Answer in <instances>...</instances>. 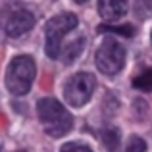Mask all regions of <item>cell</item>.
<instances>
[{"mask_svg":"<svg viewBox=\"0 0 152 152\" xmlns=\"http://www.w3.org/2000/svg\"><path fill=\"white\" fill-rule=\"evenodd\" d=\"M60 152H93L89 146L81 145V142H66V145L60 148Z\"/></svg>","mask_w":152,"mask_h":152,"instance_id":"13","label":"cell"},{"mask_svg":"<svg viewBox=\"0 0 152 152\" xmlns=\"http://www.w3.org/2000/svg\"><path fill=\"white\" fill-rule=\"evenodd\" d=\"M37 114H39V119L42 121V125H45V131L50 137H64L66 133H69L71 125H73L69 112L54 98L39 100Z\"/></svg>","mask_w":152,"mask_h":152,"instance_id":"1","label":"cell"},{"mask_svg":"<svg viewBox=\"0 0 152 152\" xmlns=\"http://www.w3.org/2000/svg\"><path fill=\"white\" fill-rule=\"evenodd\" d=\"M98 14L108 21L121 19L127 14V0H98Z\"/></svg>","mask_w":152,"mask_h":152,"instance_id":"7","label":"cell"},{"mask_svg":"<svg viewBox=\"0 0 152 152\" xmlns=\"http://www.w3.org/2000/svg\"><path fill=\"white\" fill-rule=\"evenodd\" d=\"M145 150H146V142L141 137H131L125 148V152H145Z\"/></svg>","mask_w":152,"mask_h":152,"instance_id":"12","label":"cell"},{"mask_svg":"<svg viewBox=\"0 0 152 152\" xmlns=\"http://www.w3.org/2000/svg\"><path fill=\"white\" fill-rule=\"evenodd\" d=\"M83 46H85V39H75V41L71 42L67 48H64V52H62L64 62H66V64H71L83 52Z\"/></svg>","mask_w":152,"mask_h":152,"instance_id":"8","label":"cell"},{"mask_svg":"<svg viewBox=\"0 0 152 152\" xmlns=\"http://www.w3.org/2000/svg\"><path fill=\"white\" fill-rule=\"evenodd\" d=\"M35 79V62L31 56H18L10 62L6 71V87L10 89L12 94H21L29 93L31 85Z\"/></svg>","mask_w":152,"mask_h":152,"instance_id":"2","label":"cell"},{"mask_svg":"<svg viewBox=\"0 0 152 152\" xmlns=\"http://www.w3.org/2000/svg\"><path fill=\"white\" fill-rule=\"evenodd\" d=\"M94 87H96V81L91 73H75L73 77L67 79L66 87H64V96L71 106L79 108L91 100Z\"/></svg>","mask_w":152,"mask_h":152,"instance_id":"5","label":"cell"},{"mask_svg":"<svg viewBox=\"0 0 152 152\" xmlns=\"http://www.w3.org/2000/svg\"><path fill=\"white\" fill-rule=\"evenodd\" d=\"M96 67L104 75H115L125 66V48L114 39H106L96 50Z\"/></svg>","mask_w":152,"mask_h":152,"instance_id":"4","label":"cell"},{"mask_svg":"<svg viewBox=\"0 0 152 152\" xmlns=\"http://www.w3.org/2000/svg\"><path fill=\"white\" fill-rule=\"evenodd\" d=\"M73 2H77V4H83V2H87V0H73Z\"/></svg>","mask_w":152,"mask_h":152,"instance_id":"14","label":"cell"},{"mask_svg":"<svg viewBox=\"0 0 152 152\" xmlns=\"http://www.w3.org/2000/svg\"><path fill=\"white\" fill-rule=\"evenodd\" d=\"M102 141H104V146L108 148V152H118V146H119V131H115L114 127L104 129L102 131Z\"/></svg>","mask_w":152,"mask_h":152,"instance_id":"9","label":"cell"},{"mask_svg":"<svg viewBox=\"0 0 152 152\" xmlns=\"http://www.w3.org/2000/svg\"><path fill=\"white\" fill-rule=\"evenodd\" d=\"M33 25H35V15L29 10H18L8 18L6 33L8 37H21L23 33L33 29Z\"/></svg>","mask_w":152,"mask_h":152,"instance_id":"6","label":"cell"},{"mask_svg":"<svg viewBox=\"0 0 152 152\" xmlns=\"http://www.w3.org/2000/svg\"><path fill=\"white\" fill-rule=\"evenodd\" d=\"M75 27H77V18L73 14H60L48 19L46 29H45V35H46L45 52L48 58L52 60L60 58V54H62V39Z\"/></svg>","mask_w":152,"mask_h":152,"instance_id":"3","label":"cell"},{"mask_svg":"<svg viewBox=\"0 0 152 152\" xmlns=\"http://www.w3.org/2000/svg\"><path fill=\"white\" fill-rule=\"evenodd\" d=\"M100 31H108V33H119L123 37H133V27L131 25H119V27H114V25H102Z\"/></svg>","mask_w":152,"mask_h":152,"instance_id":"11","label":"cell"},{"mask_svg":"<svg viewBox=\"0 0 152 152\" xmlns=\"http://www.w3.org/2000/svg\"><path fill=\"white\" fill-rule=\"evenodd\" d=\"M150 41H152V33H150Z\"/></svg>","mask_w":152,"mask_h":152,"instance_id":"15","label":"cell"},{"mask_svg":"<svg viewBox=\"0 0 152 152\" xmlns=\"http://www.w3.org/2000/svg\"><path fill=\"white\" fill-rule=\"evenodd\" d=\"M19 152H25V150H19Z\"/></svg>","mask_w":152,"mask_h":152,"instance_id":"16","label":"cell"},{"mask_svg":"<svg viewBox=\"0 0 152 152\" xmlns=\"http://www.w3.org/2000/svg\"><path fill=\"white\" fill-rule=\"evenodd\" d=\"M133 87L135 89H141V91H152V69H146L139 77H135Z\"/></svg>","mask_w":152,"mask_h":152,"instance_id":"10","label":"cell"}]
</instances>
